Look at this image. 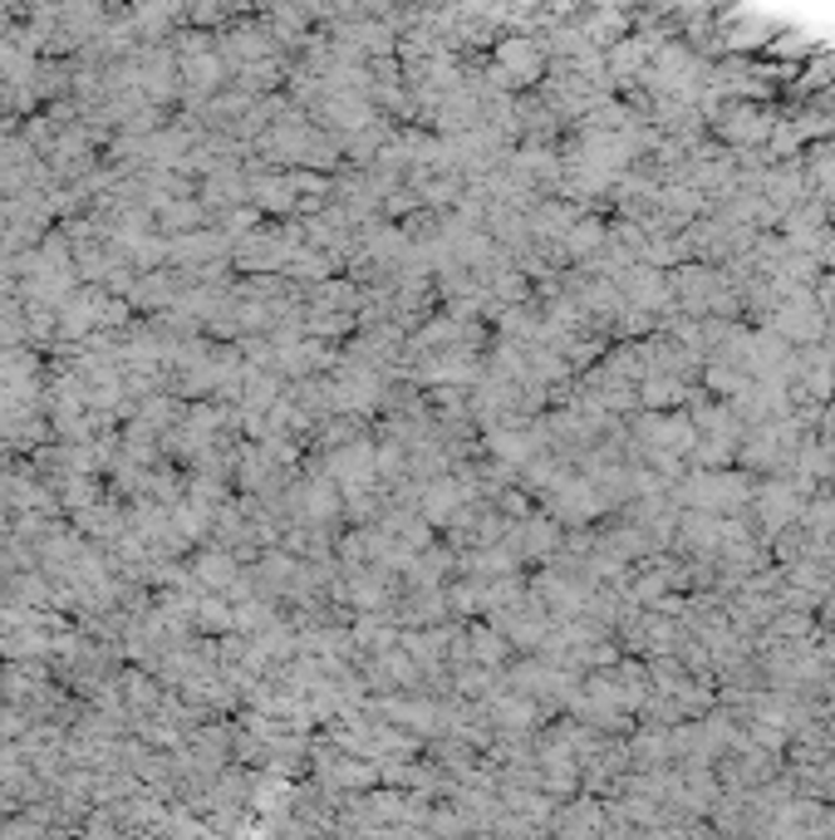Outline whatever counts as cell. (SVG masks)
Here are the masks:
<instances>
[{
  "instance_id": "6da1fadb",
  "label": "cell",
  "mask_w": 835,
  "mask_h": 840,
  "mask_svg": "<svg viewBox=\"0 0 835 840\" xmlns=\"http://www.w3.org/2000/svg\"><path fill=\"white\" fill-rule=\"evenodd\" d=\"M777 330H781V334H796V340H806V334L821 330V306H816L811 296H796L787 310L777 314Z\"/></svg>"
},
{
  "instance_id": "7a4b0ae2",
  "label": "cell",
  "mask_w": 835,
  "mask_h": 840,
  "mask_svg": "<svg viewBox=\"0 0 835 840\" xmlns=\"http://www.w3.org/2000/svg\"><path fill=\"white\" fill-rule=\"evenodd\" d=\"M723 129H727V139H737V143H757L771 133V119H762V113H752V109H733Z\"/></svg>"
}]
</instances>
